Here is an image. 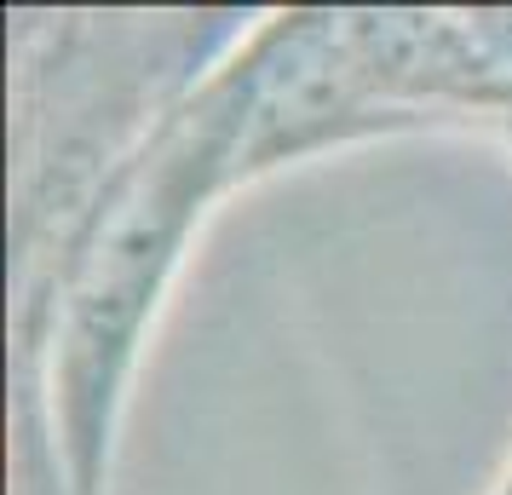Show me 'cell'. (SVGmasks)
I'll use <instances>...</instances> for the list:
<instances>
[{
    "label": "cell",
    "instance_id": "7a4b0ae2",
    "mask_svg": "<svg viewBox=\"0 0 512 495\" xmlns=\"http://www.w3.org/2000/svg\"><path fill=\"white\" fill-rule=\"evenodd\" d=\"M236 12H18L12 24V300L41 294L116 167L208 81Z\"/></svg>",
    "mask_w": 512,
    "mask_h": 495
},
{
    "label": "cell",
    "instance_id": "6da1fadb",
    "mask_svg": "<svg viewBox=\"0 0 512 495\" xmlns=\"http://www.w3.org/2000/svg\"><path fill=\"white\" fill-rule=\"evenodd\" d=\"M236 133L242 104L219 64L93 196L47 288L12 300V346L41 352L52 438L75 495L104 490L121 392L190 231L242 185Z\"/></svg>",
    "mask_w": 512,
    "mask_h": 495
},
{
    "label": "cell",
    "instance_id": "5b68a950",
    "mask_svg": "<svg viewBox=\"0 0 512 495\" xmlns=\"http://www.w3.org/2000/svg\"><path fill=\"white\" fill-rule=\"evenodd\" d=\"M501 133H507V139H512V121H507V127H501Z\"/></svg>",
    "mask_w": 512,
    "mask_h": 495
},
{
    "label": "cell",
    "instance_id": "3957f363",
    "mask_svg": "<svg viewBox=\"0 0 512 495\" xmlns=\"http://www.w3.org/2000/svg\"><path fill=\"white\" fill-rule=\"evenodd\" d=\"M340 41L386 127L512 121V6H340Z\"/></svg>",
    "mask_w": 512,
    "mask_h": 495
},
{
    "label": "cell",
    "instance_id": "277c9868",
    "mask_svg": "<svg viewBox=\"0 0 512 495\" xmlns=\"http://www.w3.org/2000/svg\"><path fill=\"white\" fill-rule=\"evenodd\" d=\"M495 495H512V467H507V478H501V490H495Z\"/></svg>",
    "mask_w": 512,
    "mask_h": 495
}]
</instances>
